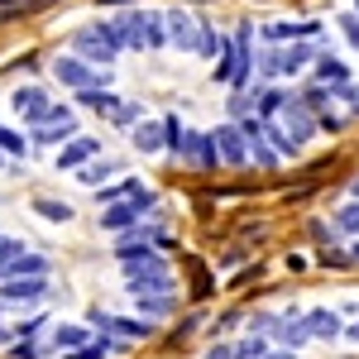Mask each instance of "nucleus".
Wrapping results in <instances>:
<instances>
[{
  "instance_id": "1",
  "label": "nucleus",
  "mask_w": 359,
  "mask_h": 359,
  "mask_svg": "<svg viewBox=\"0 0 359 359\" xmlns=\"http://www.w3.org/2000/svg\"><path fill=\"white\" fill-rule=\"evenodd\" d=\"M144 211H154V192H130V201H111L106 206L101 230H130V225H139Z\"/></svg>"
},
{
  "instance_id": "2",
  "label": "nucleus",
  "mask_w": 359,
  "mask_h": 359,
  "mask_svg": "<svg viewBox=\"0 0 359 359\" xmlns=\"http://www.w3.org/2000/svg\"><path fill=\"white\" fill-rule=\"evenodd\" d=\"M29 130H34V144H57V139L77 135V120H72V111H67V106H53V111L43 115L39 125H29Z\"/></svg>"
},
{
  "instance_id": "3",
  "label": "nucleus",
  "mask_w": 359,
  "mask_h": 359,
  "mask_svg": "<svg viewBox=\"0 0 359 359\" xmlns=\"http://www.w3.org/2000/svg\"><path fill=\"white\" fill-rule=\"evenodd\" d=\"M48 283L43 273H29V278H0V302H43Z\"/></svg>"
},
{
  "instance_id": "4",
  "label": "nucleus",
  "mask_w": 359,
  "mask_h": 359,
  "mask_svg": "<svg viewBox=\"0 0 359 359\" xmlns=\"http://www.w3.org/2000/svg\"><path fill=\"white\" fill-rule=\"evenodd\" d=\"M72 48H77L86 62H115V53H120L101 29H77V34H72Z\"/></svg>"
},
{
  "instance_id": "5",
  "label": "nucleus",
  "mask_w": 359,
  "mask_h": 359,
  "mask_svg": "<svg viewBox=\"0 0 359 359\" xmlns=\"http://www.w3.org/2000/svg\"><path fill=\"white\" fill-rule=\"evenodd\" d=\"M29 273H48V259L43 254H29V249H10L0 259V278H29Z\"/></svg>"
},
{
  "instance_id": "6",
  "label": "nucleus",
  "mask_w": 359,
  "mask_h": 359,
  "mask_svg": "<svg viewBox=\"0 0 359 359\" xmlns=\"http://www.w3.org/2000/svg\"><path fill=\"white\" fill-rule=\"evenodd\" d=\"M283 130H287V139H292V144H302V139H311V130H316V120H311V111H306L302 101H292V96H287V101H283Z\"/></svg>"
},
{
  "instance_id": "7",
  "label": "nucleus",
  "mask_w": 359,
  "mask_h": 359,
  "mask_svg": "<svg viewBox=\"0 0 359 359\" xmlns=\"http://www.w3.org/2000/svg\"><path fill=\"white\" fill-rule=\"evenodd\" d=\"M48 111H53L48 91H39V86H20L15 91V115H25V125H39Z\"/></svg>"
},
{
  "instance_id": "8",
  "label": "nucleus",
  "mask_w": 359,
  "mask_h": 359,
  "mask_svg": "<svg viewBox=\"0 0 359 359\" xmlns=\"http://www.w3.org/2000/svg\"><path fill=\"white\" fill-rule=\"evenodd\" d=\"M53 77L62 86H77V91L96 82V72H91V62H86V57H57V62H53Z\"/></svg>"
},
{
  "instance_id": "9",
  "label": "nucleus",
  "mask_w": 359,
  "mask_h": 359,
  "mask_svg": "<svg viewBox=\"0 0 359 359\" xmlns=\"http://www.w3.org/2000/svg\"><path fill=\"white\" fill-rule=\"evenodd\" d=\"M163 25H168V39H172L177 48H196V20L187 10H168Z\"/></svg>"
},
{
  "instance_id": "10",
  "label": "nucleus",
  "mask_w": 359,
  "mask_h": 359,
  "mask_svg": "<svg viewBox=\"0 0 359 359\" xmlns=\"http://www.w3.org/2000/svg\"><path fill=\"white\" fill-rule=\"evenodd\" d=\"M216 149H221L225 163H245V158H249L245 130H235V125H221V130H216Z\"/></svg>"
},
{
  "instance_id": "11",
  "label": "nucleus",
  "mask_w": 359,
  "mask_h": 359,
  "mask_svg": "<svg viewBox=\"0 0 359 359\" xmlns=\"http://www.w3.org/2000/svg\"><path fill=\"white\" fill-rule=\"evenodd\" d=\"M101 154V139H91V135H77L62 154H57V168H82L86 158H96Z\"/></svg>"
},
{
  "instance_id": "12",
  "label": "nucleus",
  "mask_w": 359,
  "mask_h": 359,
  "mask_svg": "<svg viewBox=\"0 0 359 359\" xmlns=\"http://www.w3.org/2000/svg\"><path fill=\"white\" fill-rule=\"evenodd\" d=\"M77 101H82V106H91V111H101L106 120L120 111V96H115V91H106V86H96V82L82 86V91H77Z\"/></svg>"
},
{
  "instance_id": "13",
  "label": "nucleus",
  "mask_w": 359,
  "mask_h": 359,
  "mask_svg": "<svg viewBox=\"0 0 359 359\" xmlns=\"http://www.w3.org/2000/svg\"><path fill=\"white\" fill-rule=\"evenodd\" d=\"M135 149L139 154H158V149H163V120H139L135 125Z\"/></svg>"
},
{
  "instance_id": "14",
  "label": "nucleus",
  "mask_w": 359,
  "mask_h": 359,
  "mask_svg": "<svg viewBox=\"0 0 359 359\" xmlns=\"http://www.w3.org/2000/svg\"><path fill=\"white\" fill-rule=\"evenodd\" d=\"M306 331L316 335V340H335L340 335V316L326 311V306H316V311H306Z\"/></svg>"
},
{
  "instance_id": "15",
  "label": "nucleus",
  "mask_w": 359,
  "mask_h": 359,
  "mask_svg": "<svg viewBox=\"0 0 359 359\" xmlns=\"http://www.w3.org/2000/svg\"><path fill=\"white\" fill-rule=\"evenodd\" d=\"M187 154H192L201 168L221 163V149H216V135H187Z\"/></svg>"
},
{
  "instance_id": "16",
  "label": "nucleus",
  "mask_w": 359,
  "mask_h": 359,
  "mask_svg": "<svg viewBox=\"0 0 359 359\" xmlns=\"http://www.w3.org/2000/svg\"><path fill=\"white\" fill-rule=\"evenodd\" d=\"M306 57H311V48H283V53H269L264 67H269V72H297Z\"/></svg>"
},
{
  "instance_id": "17",
  "label": "nucleus",
  "mask_w": 359,
  "mask_h": 359,
  "mask_svg": "<svg viewBox=\"0 0 359 359\" xmlns=\"http://www.w3.org/2000/svg\"><path fill=\"white\" fill-rule=\"evenodd\" d=\"M316 72H321V82H331V86H345V82H350V67H345L335 53H321V57H316Z\"/></svg>"
},
{
  "instance_id": "18",
  "label": "nucleus",
  "mask_w": 359,
  "mask_h": 359,
  "mask_svg": "<svg viewBox=\"0 0 359 359\" xmlns=\"http://www.w3.org/2000/svg\"><path fill=\"white\" fill-rule=\"evenodd\" d=\"M139 25H144V48H158V43L168 39L163 15H158V10H139Z\"/></svg>"
},
{
  "instance_id": "19",
  "label": "nucleus",
  "mask_w": 359,
  "mask_h": 359,
  "mask_svg": "<svg viewBox=\"0 0 359 359\" xmlns=\"http://www.w3.org/2000/svg\"><path fill=\"white\" fill-rule=\"evenodd\" d=\"M111 172H120V163H111V158L91 163V158H86V163L77 168V182H86V187H101V177H111Z\"/></svg>"
},
{
  "instance_id": "20",
  "label": "nucleus",
  "mask_w": 359,
  "mask_h": 359,
  "mask_svg": "<svg viewBox=\"0 0 359 359\" xmlns=\"http://www.w3.org/2000/svg\"><path fill=\"white\" fill-rule=\"evenodd\" d=\"M316 29L321 25H311V20H302V25H287V20H283V25H269L264 34H269V39H311Z\"/></svg>"
},
{
  "instance_id": "21",
  "label": "nucleus",
  "mask_w": 359,
  "mask_h": 359,
  "mask_svg": "<svg viewBox=\"0 0 359 359\" xmlns=\"http://www.w3.org/2000/svg\"><path fill=\"white\" fill-rule=\"evenodd\" d=\"M34 211L43 221H72V206L67 201H53V196H34Z\"/></svg>"
},
{
  "instance_id": "22",
  "label": "nucleus",
  "mask_w": 359,
  "mask_h": 359,
  "mask_svg": "<svg viewBox=\"0 0 359 359\" xmlns=\"http://www.w3.org/2000/svg\"><path fill=\"white\" fill-rule=\"evenodd\" d=\"M53 345H57V350H77V345H86V326H72V321H67V326H57Z\"/></svg>"
},
{
  "instance_id": "23",
  "label": "nucleus",
  "mask_w": 359,
  "mask_h": 359,
  "mask_svg": "<svg viewBox=\"0 0 359 359\" xmlns=\"http://www.w3.org/2000/svg\"><path fill=\"white\" fill-rule=\"evenodd\" d=\"M96 321L111 326V331H125L130 340H144V335H149V321H115V316H101V311H96Z\"/></svg>"
},
{
  "instance_id": "24",
  "label": "nucleus",
  "mask_w": 359,
  "mask_h": 359,
  "mask_svg": "<svg viewBox=\"0 0 359 359\" xmlns=\"http://www.w3.org/2000/svg\"><path fill=\"white\" fill-rule=\"evenodd\" d=\"M278 335H283V345H292V350H297L311 331H306V321H283V331H278Z\"/></svg>"
},
{
  "instance_id": "25",
  "label": "nucleus",
  "mask_w": 359,
  "mask_h": 359,
  "mask_svg": "<svg viewBox=\"0 0 359 359\" xmlns=\"http://www.w3.org/2000/svg\"><path fill=\"white\" fill-rule=\"evenodd\" d=\"M335 225H340V230H359V196L345 206V211H335Z\"/></svg>"
},
{
  "instance_id": "26",
  "label": "nucleus",
  "mask_w": 359,
  "mask_h": 359,
  "mask_svg": "<svg viewBox=\"0 0 359 359\" xmlns=\"http://www.w3.org/2000/svg\"><path fill=\"white\" fill-rule=\"evenodd\" d=\"M259 355H264V340H254V335L245 345H235V359H259Z\"/></svg>"
},
{
  "instance_id": "27",
  "label": "nucleus",
  "mask_w": 359,
  "mask_h": 359,
  "mask_svg": "<svg viewBox=\"0 0 359 359\" xmlns=\"http://www.w3.org/2000/svg\"><path fill=\"white\" fill-rule=\"evenodd\" d=\"M111 120H115V125H135V120H139V101H130V106L120 101V111H115Z\"/></svg>"
},
{
  "instance_id": "28",
  "label": "nucleus",
  "mask_w": 359,
  "mask_h": 359,
  "mask_svg": "<svg viewBox=\"0 0 359 359\" xmlns=\"http://www.w3.org/2000/svg\"><path fill=\"white\" fill-rule=\"evenodd\" d=\"M340 29H345V39L359 48V15H340Z\"/></svg>"
},
{
  "instance_id": "29",
  "label": "nucleus",
  "mask_w": 359,
  "mask_h": 359,
  "mask_svg": "<svg viewBox=\"0 0 359 359\" xmlns=\"http://www.w3.org/2000/svg\"><path fill=\"white\" fill-rule=\"evenodd\" d=\"M125 192H139V182H120V187H111V192H101V201H115V196H125Z\"/></svg>"
},
{
  "instance_id": "30",
  "label": "nucleus",
  "mask_w": 359,
  "mask_h": 359,
  "mask_svg": "<svg viewBox=\"0 0 359 359\" xmlns=\"http://www.w3.org/2000/svg\"><path fill=\"white\" fill-rule=\"evenodd\" d=\"M321 264H331V269H340V264H350V259H345L340 249H326V254H321Z\"/></svg>"
},
{
  "instance_id": "31",
  "label": "nucleus",
  "mask_w": 359,
  "mask_h": 359,
  "mask_svg": "<svg viewBox=\"0 0 359 359\" xmlns=\"http://www.w3.org/2000/svg\"><path fill=\"white\" fill-rule=\"evenodd\" d=\"M106 350H111V345H91V350H82L77 359H106Z\"/></svg>"
},
{
  "instance_id": "32",
  "label": "nucleus",
  "mask_w": 359,
  "mask_h": 359,
  "mask_svg": "<svg viewBox=\"0 0 359 359\" xmlns=\"http://www.w3.org/2000/svg\"><path fill=\"white\" fill-rule=\"evenodd\" d=\"M206 359H235V350H230V345H216V350H211Z\"/></svg>"
},
{
  "instance_id": "33",
  "label": "nucleus",
  "mask_w": 359,
  "mask_h": 359,
  "mask_svg": "<svg viewBox=\"0 0 359 359\" xmlns=\"http://www.w3.org/2000/svg\"><path fill=\"white\" fill-rule=\"evenodd\" d=\"M350 111H355V115H359V91H350Z\"/></svg>"
},
{
  "instance_id": "34",
  "label": "nucleus",
  "mask_w": 359,
  "mask_h": 359,
  "mask_svg": "<svg viewBox=\"0 0 359 359\" xmlns=\"http://www.w3.org/2000/svg\"><path fill=\"white\" fill-rule=\"evenodd\" d=\"M345 335H350V340H355V345H359V321H355V326H350V331H345Z\"/></svg>"
},
{
  "instance_id": "35",
  "label": "nucleus",
  "mask_w": 359,
  "mask_h": 359,
  "mask_svg": "<svg viewBox=\"0 0 359 359\" xmlns=\"http://www.w3.org/2000/svg\"><path fill=\"white\" fill-rule=\"evenodd\" d=\"M264 359H297V355H292V350H287V355H264Z\"/></svg>"
},
{
  "instance_id": "36",
  "label": "nucleus",
  "mask_w": 359,
  "mask_h": 359,
  "mask_svg": "<svg viewBox=\"0 0 359 359\" xmlns=\"http://www.w3.org/2000/svg\"><path fill=\"white\" fill-rule=\"evenodd\" d=\"M5 340H10V331H5V326H0V345H5Z\"/></svg>"
},
{
  "instance_id": "37",
  "label": "nucleus",
  "mask_w": 359,
  "mask_h": 359,
  "mask_svg": "<svg viewBox=\"0 0 359 359\" xmlns=\"http://www.w3.org/2000/svg\"><path fill=\"white\" fill-rule=\"evenodd\" d=\"M350 192H355V196H359V177H355V187H350Z\"/></svg>"
},
{
  "instance_id": "38",
  "label": "nucleus",
  "mask_w": 359,
  "mask_h": 359,
  "mask_svg": "<svg viewBox=\"0 0 359 359\" xmlns=\"http://www.w3.org/2000/svg\"><path fill=\"white\" fill-rule=\"evenodd\" d=\"M0 168H5V154H0Z\"/></svg>"
},
{
  "instance_id": "39",
  "label": "nucleus",
  "mask_w": 359,
  "mask_h": 359,
  "mask_svg": "<svg viewBox=\"0 0 359 359\" xmlns=\"http://www.w3.org/2000/svg\"><path fill=\"white\" fill-rule=\"evenodd\" d=\"M355 259H359V249H355Z\"/></svg>"
},
{
  "instance_id": "40",
  "label": "nucleus",
  "mask_w": 359,
  "mask_h": 359,
  "mask_svg": "<svg viewBox=\"0 0 359 359\" xmlns=\"http://www.w3.org/2000/svg\"><path fill=\"white\" fill-rule=\"evenodd\" d=\"M355 15H359V10H355Z\"/></svg>"
}]
</instances>
